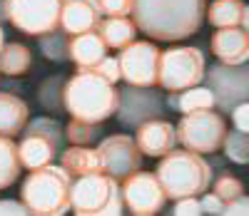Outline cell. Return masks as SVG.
I'll return each instance as SVG.
<instances>
[{
  "instance_id": "cell-1",
  "label": "cell",
  "mask_w": 249,
  "mask_h": 216,
  "mask_svg": "<svg viewBox=\"0 0 249 216\" xmlns=\"http://www.w3.org/2000/svg\"><path fill=\"white\" fill-rule=\"evenodd\" d=\"M207 0H132V23L157 42H177L199 30Z\"/></svg>"
},
{
  "instance_id": "cell-2",
  "label": "cell",
  "mask_w": 249,
  "mask_h": 216,
  "mask_svg": "<svg viewBox=\"0 0 249 216\" xmlns=\"http://www.w3.org/2000/svg\"><path fill=\"white\" fill-rule=\"evenodd\" d=\"M117 100L120 90H115V84L88 67H80L62 87V107L72 119L82 122L100 124L110 119L117 110Z\"/></svg>"
},
{
  "instance_id": "cell-3",
  "label": "cell",
  "mask_w": 249,
  "mask_h": 216,
  "mask_svg": "<svg viewBox=\"0 0 249 216\" xmlns=\"http://www.w3.org/2000/svg\"><path fill=\"white\" fill-rule=\"evenodd\" d=\"M164 189L167 199H184V197H199L210 189L212 182V166L204 162L202 154L190 149H170L157 164L155 174Z\"/></svg>"
},
{
  "instance_id": "cell-4",
  "label": "cell",
  "mask_w": 249,
  "mask_h": 216,
  "mask_svg": "<svg viewBox=\"0 0 249 216\" xmlns=\"http://www.w3.org/2000/svg\"><path fill=\"white\" fill-rule=\"evenodd\" d=\"M70 189L72 177L62 166L48 164L30 171V177L20 189V201L25 204L28 214L60 216L70 209Z\"/></svg>"
},
{
  "instance_id": "cell-5",
  "label": "cell",
  "mask_w": 249,
  "mask_h": 216,
  "mask_svg": "<svg viewBox=\"0 0 249 216\" xmlns=\"http://www.w3.org/2000/svg\"><path fill=\"white\" fill-rule=\"evenodd\" d=\"M70 209L77 216H117L124 204L120 197L117 179L105 171L77 177L70 189Z\"/></svg>"
},
{
  "instance_id": "cell-6",
  "label": "cell",
  "mask_w": 249,
  "mask_h": 216,
  "mask_svg": "<svg viewBox=\"0 0 249 216\" xmlns=\"http://www.w3.org/2000/svg\"><path fill=\"white\" fill-rule=\"evenodd\" d=\"M204 80V55L199 48H172L160 52L157 82L167 92L190 90Z\"/></svg>"
},
{
  "instance_id": "cell-7",
  "label": "cell",
  "mask_w": 249,
  "mask_h": 216,
  "mask_svg": "<svg viewBox=\"0 0 249 216\" xmlns=\"http://www.w3.org/2000/svg\"><path fill=\"white\" fill-rule=\"evenodd\" d=\"M175 134H177V142L184 149H190V152L212 154V152H219L222 139L227 134V124H224V117L212 110H197V112H187L179 119Z\"/></svg>"
},
{
  "instance_id": "cell-8",
  "label": "cell",
  "mask_w": 249,
  "mask_h": 216,
  "mask_svg": "<svg viewBox=\"0 0 249 216\" xmlns=\"http://www.w3.org/2000/svg\"><path fill=\"white\" fill-rule=\"evenodd\" d=\"M60 142H62V127L55 119L48 117L33 119L23 142L18 144V159L30 171L48 166L60 152Z\"/></svg>"
},
{
  "instance_id": "cell-9",
  "label": "cell",
  "mask_w": 249,
  "mask_h": 216,
  "mask_svg": "<svg viewBox=\"0 0 249 216\" xmlns=\"http://www.w3.org/2000/svg\"><path fill=\"white\" fill-rule=\"evenodd\" d=\"M5 17L25 35H48L60 28L62 0H3Z\"/></svg>"
},
{
  "instance_id": "cell-10",
  "label": "cell",
  "mask_w": 249,
  "mask_h": 216,
  "mask_svg": "<svg viewBox=\"0 0 249 216\" xmlns=\"http://www.w3.org/2000/svg\"><path fill=\"white\" fill-rule=\"evenodd\" d=\"M120 197L124 209H130V214L135 216H155L164 209V201H167L160 179L150 171H140V169L122 179Z\"/></svg>"
},
{
  "instance_id": "cell-11",
  "label": "cell",
  "mask_w": 249,
  "mask_h": 216,
  "mask_svg": "<svg viewBox=\"0 0 249 216\" xmlns=\"http://www.w3.org/2000/svg\"><path fill=\"white\" fill-rule=\"evenodd\" d=\"M160 52L152 42H130L122 48L120 62V80H124L132 87H152L157 84V67H160Z\"/></svg>"
},
{
  "instance_id": "cell-12",
  "label": "cell",
  "mask_w": 249,
  "mask_h": 216,
  "mask_svg": "<svg viewBox=\"0 0 249 216\" xmlns=\"http://www.w3.org/2000/svg\"><path fill=\"white\" fill-rule=\"evenodd\" d=\"M210 90L214 95V107L224 112H232V107L247 102L249 95V72L244 65H214L210 72L204 70Z\"/></svg>"
},
{
  "instance_id": "cell-13",
  "label": "cell",
  "mask_w": 249,
  "mask_h": 216,
  "mask_svg": "<svg viewBox=\"0 0 249 216\" xmlns=\"http://www.w3.org/2000/svg\"><path fill=\"white\" fill-rule=\"evenodd\" d=\"M97 152H100V159H102V171L110 174L112 179H117V182L135 174L142 166V152L137 149L135 139L127 137V134H112L107 139H102Z\"/></svg>"
},
{
  "instance_id": "cell-14",
  "label": "cell",
  "mask_w": 249,
  "mask_h": 216,
  "mask_svg": "<svg viewBox=\"0 0 249 216\" xmlns=\"http://www.w3.org/2000/svg\"><path fill=\"white\" fill-rule=\"evenodd\" d=\"M115 112L122 124L140 127L142 122L155 119L162 112V100L155 92H150V87H132V84H127V90L120 92Z\"/></svg>"
},
{
  "instance_id": "cell-15",
  "label": "cell",
  "mask_w": 249,
  "mask_h": 216,
  "mask_svg": "<svg viewBox=\"0 0 249 216\" xmlns=\"http://www.w3.org/2000/svg\"><path fill=\"white\" fill-rule=\"evenodd\" d=\"M135 144L142 152V157H164L177 144L175 127L162 119H147L137 127Z\"/></svg>"
},
{
  "instance_id": "cell-16",
  "label": "cell",
  "mask_w": 249,
  "mask_h": 216,
  "mask_svg": "<svg viewBox=\"0 0 249 216\" xmlns=\"http://www.w3.org/2000/svg\"><path fill=\"white\" fill-rule=\"evenodd\" d=\"M102 20L97 0H62L60 10V28L65 35H80L97 30Z\"/></svg>"
},
{
  "instance_id": "cell-17",
  "label": "cell",
  "mask_w": 249,
  "mask_h": 216,
  "mask_svg": "<svg viewBox=\"0 0 249 216\" xmlns=\"http://www.w3.org/2000/svg\"><path fill=\"white\" fill-rule=\"evenodd\" d=\"M212 52L224 65H244L249 60V33L244 28H219L212 35Z\"/></svg>"
},
{
  "instance_id": "cell-18",
  "label": "cell",
  "mask_w": 249,
  "mask_h": 216,
  "mask_svg": "<svg viewBox=\"0 0 249 216\" xmlns=\"http://www.w3.org/2000/svg\"><path fill=\"white\" fill-rule=\"evenodd\" d=\"M105 55H107V45L102 42L97 30L70 35V40H68V57L77 65V67H88L90 70Z\"/></svg>"
},
{
  "instance_id": "cell-19",
  "label": "cell",
  "mask_w": 249,
  "mask_h": 216,
  "mask_svg": "<svg viewBox=\"0 0 249 216\" xmlns=\"http://www.w3.org/2000/svg\"><path fill=\"white\" fill-rule=\"evenodd\" d=\"M28 119H30V110L23 100L10 92H0V134L15 137L18 132L25 129Z\"/></svg>"
},
{
  "instance_id": "cell-20",
  "label": "cell",
  "mask_w": 249,
  "mask_h": 216,
  "mask_svg": "<svg viewBox=\"0 0 249 216\" xmlns=\"http://www.w3.org/2000/svg\"><path fill=\"white\" fill-rule=\"evenodd\" d=\"M60 166L68 171L70 177H85V174H97L102 171V159L97 149H90L85 144H72L70 149H65L60 157Z\"/></svg>"
},
{
  "instance_id": "cell-21",
  "label": "cell",
  "mask_w": 249,
  "mask_h": 216,
  "mask_svg": "<svg viewBox=\"0 0 249 216\" xmlns=\"http://www.w3.org/2000/svg\"><path fill=\"white\" fill-rule=\"evenodd\" d=\"M97 35L102 37V42H105L107 48L122 50V48H127L130 42H135L137 28L127 15H107L105 20H100Z\"/></svg>"
},
{
  "instance_id": "cell-22",
  "label": "cell",
  "mask_w": 249,
  "mask_h": 216,
  "mask_svg": "<svg viewBox=\"0 0 249 216\" xmlns=\"http://www.w3.org/2000/svg\"><path fill=\"white\" fill-rule=\"evenodd\" d=\"M204 13L214 28H249V8L242 0H214Z\"/></svg>"
},
{
  "instance_id": "cell-23",
  "label": "cell",
  "mask_w": 249,
  "mask_h": 216,
  "mask_svg": "<svg viewBox=\"0 0 249 216\" xmlns=\"http://www.w3.org/2000/svg\"><path fill=\"white\" fill-rule=\"evenodd\" d=\"M33 67V55L25 45L20 42H10V45L0 48V72H5L8 77L25 75Z\"/></svg>"
},
{
  "instance_id": "cell-24",
  "label": "cell",
  "mask_w": 249,
  "mask_h": 216,
  "mask_svg": "<svg viewBox=\"0 0 249 216\" xmlns=\"http://www.w3.org/2000/svg\"><path fill=\"white\" fill-rule=\"evenodd\" d=\"M170 107H177L179 112H197V110H212L214 107V95L210 87H190L182 90L179 95L170 92Z\"/></svg>"
},
{
  "instance_id": "cell-25",
  "label": "cell",
  "mask_w": 249,
  "mask_h": 216,
  "mask_svg": "<svg viewBox=\"0 0 249 216\" xmlns=\"http://www.w3.org/2000/svg\"><path fill=\"white\" fill-rule=\"evenodd\" d=\"M20 169H23V164L18 159V144L13 142V137L0 134V189H8L10 184H15L20 177Z\"/></svg>"
},
{
  "instance_id": "cell-26",
  "label": "cell",
  "mask_w": 249,
  "mask_h": 216,
  "mask_svg": "<svg viewBox=\"0 0 249 216\" xmlns=\"http://www.w3.org/2000/svg\"><path fill=\"white\" fill-rule=\"evenodd\" d=\"M222 147H224V154L234 164H247L249 162V134L247 132H239L237 129V132L224 134Z\"/></svg>"
},
{
  "instance_id": "cell-27",
  "label": "cell",
  "mask_w": 249,
  "mask_h": 216,
  "mask_svg": "<svg viewBox=\"0 0 249 216\" xmlns=\"http://www.w3.org/2000/svg\"><path fill=\"white\" fill-rule=\"evenodd\" d=\"M68 40H70V35L53 30L48 35H40V48H43L48 60L60 62V60H68Z\"/></svg>"
},
{
  "instance_id": "cell-28",
  "label": "cell",
  "mask_w": 249,
  "mask_h": 216,
  "mask_svg": "<svg viewBox=\"0 0 249 216\" xmlns=\"http://www.w3.org/2000/svg\"><path fill=\"white\" fill-rule=\"evenodd\" d=\"M65 134L70 139V144H90L97 134H100V127L95 122H82V119H72L65 127Z\"/></svg>"
},
{
  "instance_id": "cell-29",
  "label": "cell",
  "mask_w": 249,
  "mask_h": 216,
  "mask_svg": "<svg viewBox=\"0 0 249 216\" xmlns=\"http://www.w3.org/2000/svg\"><path fill=\"white\" fill-rule=\"evenodd\" d=\"M212 191L227 204V201L242 197V194H244V184H242L234 174H219V177L214 179V184H212Z\"/></svg>"
},
{
  "instance_id": "cell-30",
  "label": "cell",
  "mask_w": 249,
  "mask_h": 216,
  "mask_svg": "<svg viewBox=\"0 0 249 216\" xmlns=\"http://www.w3.org/2000/svg\"><path fill=\"white\" fill-rule=\"evenodd\" d=\"M90 70L97 72L100 77H105V80L112 82V84L120 80V62H117V57H107V55H105V57H102L95 67H90Z\"/></svg>"
},
{
  "instance_id": "cell-31",
  "label": "cell",
  "mask_w": 249,
  "mask_h": 216,
  "mask_svg": "<svg viewBox=\"0 0 249 216\" xmlns=\"http://www.w3.org/2000/svg\"><path fill=\"white\" fill-rule=\"evenodd\" d=\"M102 15H130L132 0H97Z\"/></svg>"
},
{
  "instance_id": "cell-32",
  "label": "cell",
  "mask_w": 249,
  "mask_h": 216,
  "mask_svg": "<svg viewBox=\"0 0 249 216\" xmlns=\"http://www.w3.org/2000/svg\"><path fill=\"white\" fill-rule=\"evenodd\" d=\"M175 216H197L202 214V206L197 201V197H184V199H175Z\"/></svg>"
},
{
  "instance_id": "cell-33",
  "label": "cell",
  "mask_w": 249,
  "mask_h": 216,
  "mask_svg": "<svg viewBox=\"0 0 249 216\" xmlns=\"http://www.w3.org/2000/svg\"><path fill=\"white\" fill-rule=\"evenodd\" d=\"M232 119L239 132H249V104L247 102H239L237 107H232Z\"/></svg>"
},
{
  "instance_id": "cell-34",
  "label": "cell",
  "mask_w": 249,
  "mask_h": 216,
  "mask_svg": "<svg viewBox=\"0 0 249 216\" xmlns=\"http://www.w3.org/2000/svg\"><path fill=\"white\" fill-rule=\"evenodd\" d=\"M199 206H202V214H222V211H224V201L217 197L214 191H212V194H204L202 201H199Z\"/></svg>"
},
{
  "instance_id": "cell-35",
  "label": "cell",
  "mask_w": 249,
  "mask_h": 216,
  "mask_svg": "<svg viewBox=\"0 0 249 216\" xmlns=\"http://www.w3.org/2000/svg\"><path fill=\"white\" fill-rule=\"evenodd\" d=\"M222 214H230V216H242V214H249V199L242 194V197H237V199H232V201H227Z\"/></svg>"
},
{
  "instance_id": "cell-36",
  "label": "cell",
  "mask_w": 249,
  "mask_h": 216,
  "mask_svg": "<svg viewBox=\"0 0 249 216\" xmlns=\"http://www.w3.org/2000/svg\"><path fill=\"white\" fill-rule=\"evenodd\" d=\"M0 214L20 216V214H28V209H25V204H23V201H10V199H3V201H0Z\"/></svg>"
},
{
  "instance_id": "cell-37",
  "label": "cell",
  "mask_w": 249,
  "mask_h": 216,
  "mask_svg": "<svg viewBox=\"0 0 249 216\" xmlns=\"http://www.w3.org/2000/svg\"><path fill=\"white\" fill-rule=\"evenodd\" d=\"M0 20H8V17H5V5H3V0H0Z\"/></svg>"
},
{
  "instance_id": "cell-38",
  "label": "cell",
  "mask_w": 249,
  "mask_h": 216,
  "mask_svg": "<svg viewBox=\"0 0 249 216\" xmlns=\"http://www.w3.org/2000/svg\"><path fill=\"white\" fill-rule=\"evenodd\" d=\"M5 45V35H3V28H0V48Z\"/></svg>"
}]
</instances>
